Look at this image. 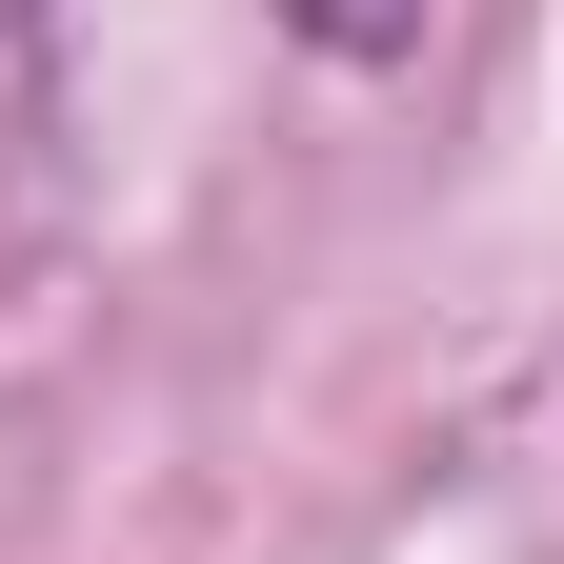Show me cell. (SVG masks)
Wrapping results in <instances>:
<instances>
[{"mask_svg":"<svg viewBox=\"0 0 564 564\" xmlns=\"http://www.w3.org/2000/svg\"><path fill=\"white\" fill-rule=\"evenodd\" d=\"M403 21H423V0H303V41H343V61H383Z\"/></svg>","mask_w":564,"mask_h":564,"instance_id":"obj_1","label":"cell"}]
</instances>
